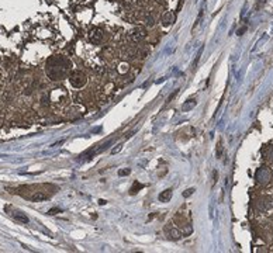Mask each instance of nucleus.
I'll use <instances>...</instances> for the list:
<instances>
[{"label": "nucleus", "mask_w": 273, "mask_h": 253, "mask_svg": "<svg viewBox=\"0 0 273 253\" xmlns=\"http://www.w3.org/2000/svg\"><path fill=\"white\" fill-rule=\"evenodd\" d=\"M124 55H125L127 59H134V58L138 55V52H136V49H134V48H127V51H124Z\"/></svg>", "instance_id": "nucleus-9"}, {"label": "nucleus", "mask_w": 273, "mask_h": 253, "mask_svg": "<svg viewBox=\"0 0 273 253\" xmlns=\"http://www.w3.org/2000/svg\"><path fill=\"white\" fill-rule=\"evenodd\" d=\"M194 191H196L194 189H187L186 191L183 193V197H186V198H187V197H190V196H192V194H193Z\"/></svg>", "instance_id": "nucleus-15"}, {"label": "nucleus", "mask_w": 273, "mask_h": 253, "mask_svg": "<svg viewBox=\"0 0 273 253\" xmlns=\"http://www.w3.org/2000/svg\"><path fill=\"white\" fill-rule=\"evenodd\" d=\"M142 187H144V186H142V184H141L139 182H134L132 187L129 189V194H131V196H134V194H136V193H138L139 190L142 189Z\"/></svg>", "instance_id": "nucleus-10"}, {"label": "nucleus", "mask_w": 273, "mask_h": 253, "mask_svg": "<svg viewBox=\"0 0 273 253\" xmlns=\"http://www.w3.org/2000/svg\"><path fill=\"white\" fill-rule=\"evenodd\" d=\"M245 31H246V27H242L241 30H238V35H242Z\"/></svg>", "instance_id": "nucleus-19"}, {"label": "nucleus", "mask_w": 273, "mask_h": 253, "mask_svg": "<svg viewBox=\"0 0 273 253\" xmlns=\"http://www.w3.org/2000/svg\"><path fill=\"white\" fill-rule=\"evenodd\" d=\"M144 21H145V24L148 25V27H152L153 24H155V18L152 17V14L151 13H148L146 16L144 17Z\"/></svg>", "instance_id": "nucleus-11"}, {"label": "nucleus", "mask_w": 273, "mask_h": 253, "mask_svg": "<svg viewBox=\"0 0 273 253\" xmlns=\"http://www.w3.org/2000/svg\"><path fill=\"white\" fill-rule=\"evenodd\" d=\"M266 3V0H258L256 1V6H255V8H259V7H262L263 4Z\"/></svg>", "instance_id": "nucleus-16"}, {"label": "nucleus", "mask_w": 273, "mask_h": 253, "mask_svg": "<svg viewBox=\"0 0 273 253\" xmlns=\"http://www.w3.org/2000/svg\"><path fill=\"white\" fill-rule=\"evenodd\" d=\"M221 155H223V143H221V141H220L218 145H217V156L221 158Z\"/></svg>", "instance_id": "nucleus-12"}, {"label": "nucleus", "mask_w": 273, "mask_h": 253, "mask_svg": "<svg viewBox=\"0 0 273 253\" xmlns=\"http://www.w3.org/2000/svg\"><path fill=\"white\" fill-rule=\"evenodd\" d=\"M129 173H131L129 169H121V170H118V176H128Z\"/></svg>", "instance_id": "nucleus-14"}, {"label": "nucleus", "mask_w": 273, "mask_h": 253, "mask_svg": "<svg viewBox=\"0 0 273 253\" xmlns=\"http://www.w3.org/2000/svg\"><path fill=\"white\" fill-rule=\"evenodd\" d=\"M172 196H173L172 190H170V189H166V190H163V191H162V193H161V194L158 196V200L161 201V203H168V201H170Z\"/></svg>", "instance_id": "nucleus-8"}, {"label": "nucleus", "mask_w": 273, "mask_h": 253, "mask_svg": "<svg viewBox=\"0 0 273 253\" xmlns=\"http://www.w3.org/2000/svg\"><path fill=\"white\" fill-rule=\"evenodd\" d=\"M54 212H59V208H52V210L48 211V214H50V215H54Z\"/></svg>", "instance_id": "nucleus-17"}, {"label": "nucleus", "mask_w": 273, "mask_h": 253, "mask_svg": "<svg viewBox=\"0 0 273 253\" xmlns=\"http://www.w3.org/2000/svg\"><path fill=\"white\" fill-rule=\"evenodd\" d=\"M146 37V30L144 27H135L129 31V40L132 42H141Z\"/></svg>", "instance_id": "nucleus-4"}, {"label": "nucleus", "mask_w": 273, "mask_h": 253, "mask_svg": "<svg viewBox=\"0 0 273 253\" xmlns=\"http://www.w3.org/2000/svg\"><path fill=\"white\" fill-rule=\"evenodd\" d=\"M187 101H189V105H187V104H185V105H183V108H185V110H189V108H190L192 105H193V107H194V105H196V100H194V98H193V100L190 98V100H187Z\"/></svg>", "instance_id": "nucleus-13"}, {"label": "nucleus", "mask_w": 273, "mask_h": 253, "mask_svg": "<svg viewBox=\"0 0 273 253\" xmlns=\"http://www.w3.org/2000/svg\"><path fill=\"white\" fill-rule=\"evenodd\" d=\"M0 62H1V58H0Z\"/></svg>", "instance_id": "nucleus-22"}, {"label": "nucleus", "mask_w": 273, "mask_h": 253, "mask_svg": "<svg viewBox=\"0 0 273 253\" xmlns=\"http://www.w3.org/2000/svg\"><path fill=\"white\" fill-rule=\"evenodd\" d=\"M103 37H104V31L101 28L94 27L89 31V38H90V41L93 42V44H100Z\"/></svg>", "instance_id": "nucleus-5"}, {"label": "nucleus", "mask_w": 273, "mask_h": 253, "mask_svg": "<svg viewBox=\"0 0 273 253\" xmlns=\"http://www.w3.org/2000/svg\"><path fill=\"white\" fill-rule=\"evenodd\" d=\"M165 232H166V235H168V238L173 239V240H178V239H180V236H183V233L179 229H176L173 226H169V225L165 226Z\"/></svg>", "instance_id": "nucleus-6"}, {"label": "nucleus", "mask_w": 273, "mask_h": 253, "mask_svg": "<svg viewBox=\"0 0 273 253\" xmlns=\"http://www.w3.org/2000/svg\"><path fill=\"white\" fill-rule=\"evenodd\" d=\"M156 1H159V3H163V1H165V0H156Z\"/></svg>", "instance_id": "nucleus-21"}, {"label": "nucleus", "mask_w": 273, "mask_h": 253, "mask_svg": "<svg viewBox=\"0 0 273 253\" xmlns=\"http://www.w3.org/2000/svg\"><path fill=\"white\" fill-rule=\"evenodd\" d=\"M45 66H47L45 72H47V75H48L51 80H62L66 76H69L72 63L66 56L55 55L51 56L50 59L47 61Z\"/></svg>", "instance_id": "nucleus-1"}, {"label": "nucleus", "mask_w": 273, "mask_h": 253, "mask_svg": "<svg viewBox=\"0 0 273 253\" xmlns=\"http://www.w3.org/2000/svg\"><path fill=\"white\" fill-rule=\"evenodd\" d=\"M4 211H6V212H7L8 215L13 218L14 221L20 222V224H28L30 222L28 217H27L21 210L16 208V207H13V205H6V207H4Z\"/></svg>", "instance_id": "nucleus-3"}, {"label": "nucleus", "mask_w": 273, "mask_h": 253, "mask_svg": "<svg viewBox=\"0 0 273 253\" xmlns=\"http://www.w3.org/2000/svg\"><path fill=\"white\" fill-rule=\"evenodd\" d=\"M99 204H101V205H104V204H106V201H104V200H99Z\"/></svg>", "instance_id": "nucleus-20"}, {"label": "nucleus", "mask_w": 273, "mask_h": 253, "mask_svg": "<svg viewBox=\"0 0 273 253\" xmlns=\"http://www.w3.org/2000/svg\"><path fill=\"white\" fill-rule=\"evenodd\" d=\"M175 14L172 13V11H166L163 16H162V24L165 25V27H169V25H172L173 23H175Z\"/></svg>", "instance_id": "nucleus-7"}, {"label": "nucleus", "mask_w": 273, "mask_h": 253, "mask_svg": "<svg viewBox=\"0 0 273 253\" xmlns=\"http://www.w3.org/2000/svg\"><path fill=\"white\" fill-rule=\"evenodd\" d=\"M69 82L72 84L75 89H82L87 82V77L86 75L82 72V70H71L69 73Z\"/></svg>", "instance_id": "nucleus-2"}, {"label": "nucleus", "mask_w": 273, "mask_h": 253, "mask_svg": "<svg viewBox=\"0 0 273 253\" xmlns=\"http://www.w3.org/2000/svg\"><path fill=\"white\" fill-rule=\"evenodd\" d=\"M176 94H178V90H175V93H173L172 96H169V98H168V103H169V101H172V100H173V97H175Z\"/></svg>", "instance_id": "nucleus-18"}]
</instances>
